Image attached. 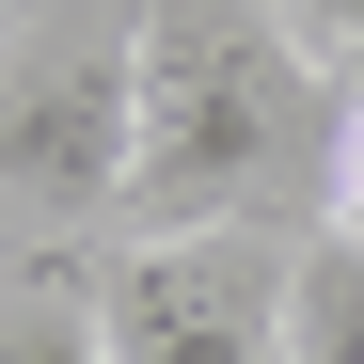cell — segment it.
I'll list each match as a JSON object with an SVG mask.
<instances>
[{"label": "cell", "instance_id": "obj_1", "mask_svg": "<svg viewBox=\"0 0 364 364\" xmlns=\"http://www.w3.org/2000/svg\"><path fill=\"white\" fill-rule=\"evenodd\" d=\"M285 159H333L317 48L269 32V0H143V127H127V222L111 237L254 222Z\"/></svg>", "mask_w": 364, "mask_h": 364}, {"label": "cell", "instance_id": "obj_2", "mask_svg": "<svg viewBox=\"0 0 364 364\" xmlns=\"http://www.w3.org/2000/svg\"><path fill=\"white\" fill-rule=\"evenodd\" d=\"M143 127V0H16L0 16V237H95L127 222Z\"/></svg>", "mask_w": 364, "mask_h": 364}, {"label": "cell", "instance_id": "obj_3", "mask_svg": "<svg viewBox=\"0 0 364 364\" xmlns=\"http://www.w3.org/2000/svg\"><path fill=\"white\" fill-rule=\"evenodd\" d=\"M285 237L206 222V237H111L95 269V348L111 364H285Z\"/></svg>", "mask_w": 364, "mask_h": 364}, {"label": "cell", "instance_id": "obj_4", "mask_svg": "<svg viewBox=\"0 0 364 364\" xmlns=\"http://www.w3.org/2000/svg\"><path fill=\"white\" fill-rule=\"evenodd\" d=\"M0 364H111L95 348V269H64V254L0 269Z\"/></svg>", "mask_w": 364, "mask_h": 364}, {"label": "cell", "instance_id": "obj_5", "mask_svg": "<svg viewBox=\"0 0 364 364\" xmlns=\"http://www.w3.org/2000/svg\"><path fill=\"white\" fill-rule=\"evenodd\" d=\"M285 364H364V254H301L285 269Z\"/></svg>", "mask_w": 364, "mask_h": 364}, {"label": "cell", "instance_id": "obj_6", "mask_svg": "<svg viewBox=\"0 0 364 364\" xmlns=\"http://www.w3.org/2000/svg\"><path fill=\"white\" fill-rule=\"evenodd\" d=\"M317 237H333V254H364V95L333 111V174H317Z\"/></svg>", "mask_w": 364, "mask_h": 364}, {"label": "cell", "instance_id": "obj_7", "mask_svg": "<svg viewBox=\"0 0 364 364\" xmlns=\"http://www.w3.org/2000/svg\"><path fill=\"white\" fill-rule=\"evenodd\" d=\"M285 16H301V48H317V64H333V80L364 64V0H285Z\"/></svg>", "mask_w": 364, "mask_h": 364}, {"label": "cell", "instance_id": "obj_8", "mask_svg": "<svg viewBox=\"0 0 364 364\" xmlns=\"http://www.w3.org/2000/svg\"><path fill=\"white\" fill-rule=\"evenodd\" d=\"M348 95H364V64H348Z\"/></svg>", "mask_w": 364, "mask_h": 364}, {"label": "cell", "instance_id": "obj_9", "mask_svg": "<svg viewBox=\"0 0 364 364\" xmlns=\"http://www.w3.org/2000/svg\"><path fill=\"white\" fill-rule=\"evenodd\" d=\"M0 16H16V0H0Z\"/></svg>", "mask_w": 364, "mask_h": 364}]
</instances>
